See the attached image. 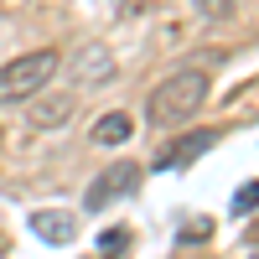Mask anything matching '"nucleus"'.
I'll return each mask as SVG.
<instances>
[{"instance_id": "1", "label": "nucleus", "mask_w": 259, "mask_h": 259, "mask_svg": "<svg viewBox=\"0 0 259 259\" xmlns=\"http://www.w3.org/2000/svg\"><path fill=\"white\" fill-rule=\"evenodd\" d=\"M207 89H212V73L207 68H177L166 83H156V94H150V124L156 130H166V124H182V119H192L207 104Z\"/></svg>"}, {"instance_id": "3", "label": "nucleus", "mask_w": 259, "mask_h": 259, "mask_svg": "<svg viewBox=\"0 0 259 259\" xmlns=\"http://www.w3.org/2000/svg\"><path fill=\"white\" fill-rule=\"evenodd\" d=\"M135 187H140V166H135V161H114V166H104L99 177L89 182L83 207H89V212H104L114 197H124V192H135Z\"/></svg>"}, {"instance_id": "12", "label": "nucleus", "mask_w": 259, "mask_h": 259, "mask_svg": "<svg viewBox=\"0 0 259 259\" xmlns=\"http://www.w3.org/2000/svg\"><path fill=\"white\" fill-rule=\"evenodd\" d=\"M192 6H197V11L207 16V21H223V16L233 11V0H192Z\"/></svg>"}, {"instance_id": "2", "label": "nucleus", "mask_w": 259, "mask_h": 259, "mask_svg": "<svg viewBox=\"0 0 259 259\" xmlns=\"http://www.w3.org/2000/svg\"><path fill=\"white\" fill-rule=\"evenodd\" d=\"M62 68V57L52 47H41V52H26V57H16L0 68V104H16V99H31L41 94L52 83V73Z\"/></svg>"}, {"instance_id": "5", "label": "nucleus", "mask_w": 259, "mask_h": 259, "mask_svg": "<svg viewBox=\"0 0 259 259\" xmlns=\"http://www.w3.org/2000/svg\"><path fill=\"white\" fill-rule=\"evenodd\" d=\"M73 78H78V83H109V78H114V52L99 47V41H94V47H83V52L73 57Z\"/></svg>"}, {"instance_id": "9", "label": "nucleus", "mask_w": 259, "mask_h": 259, "mask_svg": "<svg viewBox=\"0 0 259 259\" xmlns=\"http://www.w3.org/2000/svg\"><path fill=\"white\" fill-rule=\"evenodd\" d=\"M124 249H130V228H104L99 233V254L104 259H119Z\"/></svg>"}, {"instance_id": "11", "label": "nucleus", "mask_w": 259, "mask_h": 259, "mask_svg": "<svg viewBox=\"0 0 259 259\" xmlns=\"http://www.w3.org/2000/svg\"><path fill=\"white\" fill-rule=\"evenodd\" d=\"M254 207H259V177H254V182H244L239 192H233V212H239V218H249Z\"/></svg>"}, {"instance_id": "13", "label": "nucleus", "mask_w": 259, "mask_h": 259, "mask_svg": "<svg viewBox=\"0 0 259 259\" xmlns=\"http://www.w3.org/2000/svg\"><path fill=\"white\" fill-rule=\"evenodd\" d=\"M249 259H259V254H249Z\"/></svg>"}, {"instance_id": "7", "label": "nucleus", "mask_w": 259, "mask_h": 259, "mask_svg": "<svg viewBox=\"0 0 259 259\" xmlns=\"http://www.w3.org/2000/svg\"><path fill=\"white\" fill-rule=\"evenodd\" d=\"M89 135H94L99 145H124L130 135H135V119H130L124 109H114V114H99V119H94V130H89Z\"/></svg>"}, {"instance_id": "4", "label": "nucleus", "mask_w": 259, "mask_h": 259, "mask_svg": "<svg viewBox=\"0 0 259 259\" xmlns=\"http://www.w3.org/2000/svg\"><path fill=\"white\" fill-rule=\"evenodd\" d=\"M218 145V130H192V135H182V140H171L161 156H156V171H182V166H192L202 156V150H212Z\"/></svg>"}, {"instance_id": "8", "label": "nucleus", "mask_w": 259, "mask_h": 259, "mask_svg": "<svg viewBox=\"0 0 259 259\" xmlns=\"http://www.w3.org/2000/svg\"><path fill=\"white\" fill-rule=\"evenodd\" d=\"M68 119H73V99H68V94L41 99L36 109H31V124H36V130H57V124H68Z\"/></svg>"}, {"instance_id": "10", "label": "nucleus", "mask_w": 259, "mask_h": 259, "mask_svg": "<svg viewBox=\"0 0 259 259\" xmlns=\"http://www.w3.org/2000/svg\"><path fill=\"white\" fill-rule=\"evenodd\" d=\"M177 239H182V244H207V239H212V218H187Z\"/></svg>"}, {"instance_id": "6", "label": "nucleus", "mask_w": 259, "mask_h": 259, "mask_svg": "<svg viewBox=\"0 0 259 259\" xmlns=\"http://www.w3.org/2000/svg\"><path fill=\"white\" fill-rule=\"evenodd\" d=\"M31 233L47 239V244H68L73 233H78V218L62 212V207H41V212H31Z\"/></svg>"}]
</instances>
